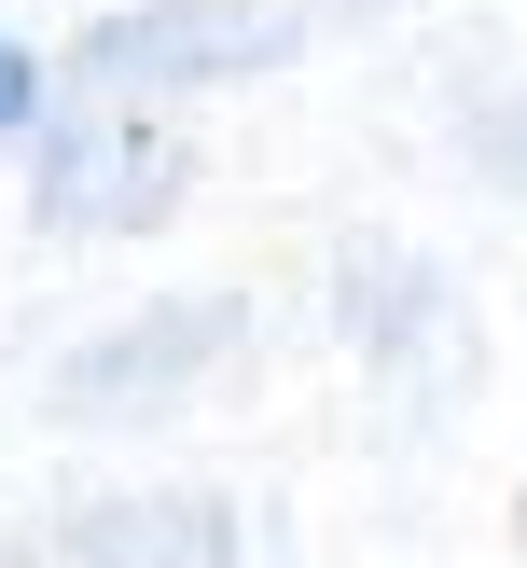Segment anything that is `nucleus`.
<instances>
[{
    "label": "nucleus",
    "instance_id": "7ed1b4c3",
    "mask_svg": "<svg viewBox=\"0 0 527 568\" xmlns=\"http://www.w3.org/2000/svg\"><path fill=\"white\" fill-rule=\"evenodd\" d=\"M55 568H250V527L209 486H125L55 527Z\"/></svg>",
    "mask_w": 527,
    "mask_h": 568
},
{
    "label": "nucleus",
    "instance_id": "f257e3e1",
    "mask_svg": "<svg viewBox=\"0 0 527 568\" xmlns=\"http://www.w3.org/2000/svg\"><path fill=\"white\" fill-rule=\"evenodd\" d=\"M305 0H125L70 42V70L98 98H166V83H236V70H277L305 42Z\"/></svg>",
    "mask_w": 527,
    "mask_h": 568
},
{
    "label": "nucleus",
    "instance_id": "39448f33",
    "mask_svg": "<svg viewBox=\"0 0 527 568\" xmlns=\"http://www.w3.org/2000/svg\"><path fill=\"white\" fill-rule=\"evenodd\" d=\"M28 111H42V55H28V42H0V139H14Z\"/></svg>",
    "mask_w": 527,
    "mask_h": 568
},
{
    "label": "nucleus",
    "instance_id": "f03ea898",
    "mask_svg": "<svg viewBox=\"0 0 527 568\" xmlns=\"http://www.w3.org/2000/svg\"><path fill=\"white\" fill-rule=\"evenodd\" d=\"M236 347V292H181V305H139L125 333H98V347L55 361V416H153L181 403L209 361Z\"/></svg>",
    "mask_w": 527,
    "mask_h": 568
},
{
    "label": "nucleus",
    "instance_id": "20e7f679",
    "mask_svg": "<svg viewBox=\"0 0 527 568\" xmlns=\"http://www.w3.org/2000/svg\"><path fill=\"white\" fill-rule=\"evenodd\" d=\"M166 209H181V139H153V125H83L42 153V222H70V236L166 222Z\"/></svg>",
    "mask_w": 527,
    "mask_h": 568
}]
</instances>
